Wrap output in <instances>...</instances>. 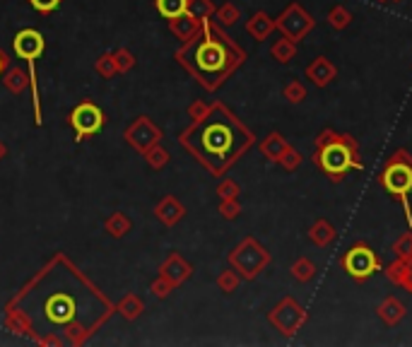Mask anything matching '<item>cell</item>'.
<instances>
[{
    "mask_svg": "<svg viewBox=\"0 0 412 347\" xmlns=\"http://www.w3.org/2000/svg\"><path fill=\"white\" fill-rule=\"evenodd\" d=\"M309 239L314 246H319V249H326L328 244L335 239V229L328 220H323V217H319V220L311 225L309 229Z\"/></svg>",
    "mask_w": 412,
    "mask_h": 347,
    "instance_id": "cell-15",
    "label": "cell"
},
{
    "mask_svg": "<svg viewBox=\"0 0 412 347\" xmlns=\"http://www.w3.org/2000/svg\"><path fill=\"white\" fill-rule=\"evenodd\" d=\"M376 3H384V0H376Z\"/></svg>",
    "mask_w": 412,
    "mask_h": 347,
    "instance_id": "cell-31",
    "label": "cell"
},
{
    "mask_svg": "<svg viewBox=\"0 0 412 347\" xmlns=\"http://www.w3.org/2000/svg\"><path fill=\"white\" fill-rule=\"evenodd\" d=\"M376 314H379V319L384 321L386 326H398V323L405 319V314H408V309H405V304L400 302L398 297H386L384 302L379 304V309H376Z\"/></svg>",
    "mask_w": 412,
    "mask_h": 347,
    "instance_id": "cell-13",
    "label": "cell"
},
{
    "mask_svg": "<svg viewBox=\"0 0 412 347\" xmlns=\"http://www.w3.org/2000/svg\"><path fill=\"white\" fill-rule=\"evenodd\" d=\"M306 78L311 80V85L323 90V87H328L335 78H338V68H335L333 61H328L326 56H316L314 61L306 66Z\"/></svg>",
    "mask_w": 412,
    "mask_h": 347,
    "instance_id": "cell-12",
    "label": "cell"
},
{
    "mask_svg": "<svg viewBox=\"0 0 412 347\" xmlns=\"http://www.w3.org/2000/svg\"><path fill=\"white\" fill-rule=\"evenodd\" d=\"M280 164L287 169V172H294V169L302 167V155H299L297 150H292V147H290V150H287L285 155L280 157Z\"/></svg>",
    "mask_w": 412,
    "mask_h": 347,
    "instance_id": "cell-24",
    "label": "cell"
},
{
    "mask_svg": "<svg viewBox=\"0 0 412 347\" xmlns=\"http://www.w3.org/2000/svg\"><path fill=\"white\" fill-rule=\"evenodd\" d=\"M29 5L34 10H39V13H51V10H56L61 5V0H29Z\"/></svg>",
    "mask_w": 412,
    "mask_h": 347,
    "instance_id": "cell-25",
    "label": "cell"
},
{
    "mask_svg": "<svg viewBox=\"0 0 412 347\" xmlns=\"http://www.w3.org/2000/svg\"><path fill=\"white\" fill-rule=\"evenodd\" d=\"M343 268H345V273L350 275L352 280L364 282V280L372 278L374 273H379L381 258L376 256V251L372 249V246L364 244V241H359V244L350 246V249L345 251Z\"/></svg>",
    "mask_w": 412,
    "mask_h": 347,
    "instance_id": "cell-6",
    "label": "cell"
},
{
    "mask_svg": "<svg viewBox=\"0 0 412 347\" xmlns=\"http://www.w3.org/2000/svg\"><path fill=\"white\" fill-rule=\"evenodd\" d=\"M282 94H285V99L290 104H299V102H304L306 99V87L299 80H290L285 85V90H282Z\"/></svg>",
    "mask_w": 412,
    "mask_h": 347,
    "instance_id": "cell-22",
    "label": "cell"
},
{
    "mask_svg": "<svg viewBox=\"0 0 412 347\" xmlns=\"http://www.w3.org/2000/svg\"><path fill=\"white\" fill-rule=\"evenodd\" d=\"M157 10L167 20H179L188 10V0H157Z\"/></svg>",
    "mask_w": 412,
    "mask_h": 347,
    "instance_id": "cell-19",
    "label": "cell"
},
{
    "mask_svg": "<svg viewBox=\"0 0 412 347\" xmlns=\"http://www.w3.org/2000/svg\"><path fill=\"white\" fill-rule=\"evenodd\" d=\"M186 145L215 174H222L234 164L253 143V133L225 107H213L198 126L186 133Z\"/></svg>",
    "mask_w": 412,
    "mask_h": 347,
    "instance_id": "cell-2",
    "label": "cell"
},
{
    "mask_svg": "<svg viewBox=\"0 0 412 347\" xmlns=\"http://www.w3.org/2000/svg\"><path fill=\"white\" fill-rule=\"evenodd\" d=\"M222 20H225L227 25H232V22H237V10H234L232 5H229V8L222 10Z\"/></svg>",
    "mask_w": 412,
    "mask_h": 347,
    "instance_id": "cell-26",
    "label": "cell"
},
{
    "mask_svg": "<svg viewBox=\"0 0 412 347\" xmlns=\"http://www.w3.org/2000/svg\"><path fill=\"white\" fill-rule=\"evenodd\" d=\"M70 123H73L75 133H78V140H82V138H87V135H94L102 131L104 114L99 107L87 102V104H80V107L70 114Z\"/></svg>",
    "mask_w": 412,
    "mask_h": 347,
    "instance_id": "cell-10",
    "label": "cell"
},
{
    "mask_svg": "<svg viewBox=\"0 0 412 347\" xmlns=\"http://www.w3.org/2000/svg\"><path fill=\"white\" fill-rule=\"evenodd\" d=\"M225 213H227V217H237L239 208H237L234 203H227V205H225Z\"/></svg>",
    "mask_w": 412,
    "mask_h": 347,
    "instance_id": "cell-29",
    "label": "cell"
},
{
    "mask_svg": "<svg viewBox=\"0 0 412 347\" xmlns=\"http://www.w3.org/2000/svg\"><path fill=\"white\" fill-rule=\"evenodd\" d=\"M393 251H396V258H403V261L412 263V232L400 234V239L393 244Z\"/></svg>",
    "mask_w": 412,
    "mask_h": 347,
    "instance_id": "cell-23",
    "label": "cell"
},
{
    "mask_svg": "<svg viewBox=\"0 0 412 347\" xmlns=\"http://www.w3.org/2000/svg\"><path fill=\"white\" fill-rule=\"evenodd\" d=\"M314 164L331 176V181H343L350 169H362L357 140L352 135H343L326 128L316 138Z\"/></svg>",
    "mask_w": 412,
    "mask_h": 347,
    "instance_id": "cell-4",
    "label": "cell"
},
{
    "mask_svg": "<svg viewBox=\"0 0 412 347\" xmlns=\"http://www.w3.org/2000/svg\"><path fill=\"white\" fill-rule=\"evenodd\" d=\"M220 285L232 292L234 287H237V278H234V275H225V278H220Z\"/></svg>",
    "mask_w": 412,
    "mask_h": 347,
    "instance_id": "cell-27",
    "label": "cell"
},
{
    "mask_svg": "<svg viewBox=\"0 0 412 347\" xmlns=\"http://www.w3.org/2000/svg\"><path fill=\"white\" fill-rule=\"evenodd\" d=\"M381 186L388 191V196L393 201H400L408 213V222L412 225V217L408 210V196L412 193V157L408 150H396L391 155V160L386 162L384 172L379 176Z\"/></svg>",
    "mask_w": 412,
    "mask_h": 347,
    "instance_id": "cell-5",
    "label": "cell"
},
{
    "mask_svg": "<svg viewBox=\"0 0 412 347\" xmlns=\"http://www.w3.org/2000/svg\"><path fill=\"white\" fill-rule=\"evenodd\" d=\"M350 22H352V13L345 5H333V8L328 10V25H331L335 32H343V29L350 27Z\"/></svg>",
    "mask_w": 412,
    "mask_h": 347,
    "instance_id": "cell-20",
    "label": "cell"
},
{
    "mask_svg": "<svg viewBox=\"0 0 412 347\" xmlns=\"http://www.w3.org/2000/svg\"><path fill=\"white\" fill-rule=\"evenodd\" d=\"M270 54L278 63H290L294 54H297V41H292L290 37H282L273 44V49H270Z\"/></svg>",
    "mask_w": 412,
    "mask_h": 347,
    "instance_id": "cell-18",
    "label": "cell"
},
{
    "mask_svg": "<svg viewBox=\"0 0 412 347\" xmlns=\"http://www.w3.org/2000/svg\"><path fill=\"white\" fill-rule=\"evenodd\" d=\"M273 29H275V20H270V17H268L266 13L253 15V17H251V22H249V32H251V37H256L258 41L268 39Z\"/></svg>",
    "mask_w": 412,
    "mask_h": 347,
    "instance_id": "cell-17",
    "label": "cell"
},
{
    "mask_svg": "<svg viewBox=\"0 0 412 347\" xmlns=\"http://www.w3.org/2000/svg\"><path fill=\"white\" fill-rule=\"evenodd\" d=\"M275 27H280V32L292 41H302L314 29V17L306 13L299 3H290L285 13L275 20Z\"/></svg>",
    "mask_w": 412,
    "mask_h": 347,
    "instance_id": "cell-9",
    "label": "cell"
},
{
    "mask_svg": "<svg viewBox=\"0 0 412 347\" xmlns=\"http://www.w3.org/2000/svg\"><path fill=\"white\" fill-rule=\"evenodd\" d=\"M270 323H273L282 335H294L306 323V309L297 302V299L285 297L278 307L270 311Z\"/></svg>",
    "mask_w": 412,
    "mask_h": 347,
    "instance_id": "cell-8",
    "label": "cell"
},
{
    "mask_svg": "<svg viewBox=\"0 0 412 347\" xmlns=\"http://www.w3.org/2000/svg\"><path fill=\"white\" fill-rule=\"evenodd\" d=\"M386 275H388V280L396 282L398 287H405L408 292H412V263L410 261L398 258L396 263H391V266L386 268Z\"/></svg>",
    "mask_w": 412,
    "mask_h": 347,
    "instance_id": "cell-14",
    "label": "cell"
},
{
    "mask_svg": "<svg viewBox=\"0 0 412 347\" xmlns=\"http://www.w3.org/2000/svg\"><path fill=\"white\" fill-rule=\"evenodd\" d=\"M261 150H263V155H266L270 162H280V157L285 155L287 150H290V143H287V140L282 138L280 133H270L268 138L263 140Z\"/></svg>",
    "mask_w": 412,
    "mask_h": 347,
    "instance_id": "cell-16",
    "label": "cell"
},
{
    "mask_svg": "<svg viewBox=\"0 0 412 347\" xmlns=\"http://www.w3.org/2000/svg\"><path fill=\"white\" fill-rule=\"evenodd\" d=\"M220 193H225V198H234V196H237V186H234V184H225V186L220 188Z\"/></svg>",
    "mask_w": 412,
    "mask_h": 347,
    "instance_id": "cell-28",
    "label": "cell"
},
{
    "mask_svg": "<svg viewBox=\"0 0 412 347\" xmlns=\"http://www.w3.org/2000/svg\"><path fill=\"white\" fill-rule=\"evenodd\" d=\"M232 263L239 268V273L244 275V278L251 280L270 263V254L263 249L261 244H256L253 239H246L244 244L232 254Z\"/></svg>",
    "mask_w": 412,
    "mask_h": 347,
    "instance_id": "cell-7",
    "label": "cell"
},
{
    "mask_svg": "<svg viewBox=\"0 0 412 347\" xmlns=\"http://www.w3.org/2000/svg\"><path fill=\"white\" fill-rule=\"evenodd\" d=\"M393 3H400V0H393Z\"/></svg>",
    "mask_w": 412,
    "mask_h": 347,
    "instance_id": "cell-32",
    "label": "cell"
},
{
    "mask_svg": "<svg viewBox=\"0 0 412 347\" xmlns=\"http://www.w3.org/2000/svg\"><path fill=\"white\" fill-rule=\"evenodd\" d=\"M22 314L34 328L58 331L80 328L90 331L107 316V302L82 282L73 270H61V263L46 270L22 294Z\"/></svg>",
    "mask_w": 412,
    "mask_h": 347,
    "instance_id": "cell-1",
    "label": "cell"
},
{
    "mask_svg": "<svg viewBox=\"0 0 412 347\" xmlns=\"http://www.w3.org/2000/svg\"><path fill=\"white\" fill-rule=\"evenodd\" d=\"M239 51L227 44V39L208 32L188 51V66L198 75L205 87H217L239 63Z\"/></svg>",
    "mask_w": 412,
    "mask_h": 347,
    "instance_id": "cell-3",
    "label": "cell"
},
{
    "mask_svg": "<svg viewBox=\"0 0 412 347\" xmlns=\"http://www.w3.org/2000/svg\"><path fill=\"white\" fill-rule=\"evenodd\" d=\"M292 275L297 282H311L316 275V266L309 261V258H299V261H294V266H292Z\"/></svg>",
    "mask_w": 412,
    "mask_h": 347,
    "instance_id": "cell-21",
    "label": "cell"
},
{
    "mask_svg": "<svg viewBox=\"0 0 412 347\" xmlns=\"http://www.w3.org/2000/svg\"><path fill=\"white\" fill-rule=\"evenodd\" d=\"M13 44H15V54L20 58H27L32 66H34V61L44 54V37H41L37 29H22L15 37Z\"/></svg>",
    "mask_w": 412,
    "mask_h": 347,
    "instance_id": "cell-11",
    "label": "cell"
},
{
    "mask_svg": "<svg viewBox=\"0 0 412 347\" xmlns=\"http://www.w3.org/2000/svg\"><path fill=\"white\" fill-rule=\"evenodd\" d=\"M0 70H3V56H0Z\"/></svg>",
    "mask_w": 412,
    "mask_h": 347,
    "instance_id": "cell-30",
    "label": "cell"
}]
</instances>
